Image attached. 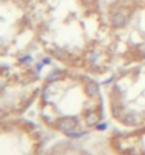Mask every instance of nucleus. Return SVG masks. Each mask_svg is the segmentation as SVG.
I'll list each match as a JSON object with an SVG mask.
<instances>
[{
	"label": "nucleus",
	"instance_id": "obj_1",
	"mask_svg": "<svg viewBox=\"0 0 145 155\" xmlns=\"http://www.w3.org/2000/svg\"><path fill=\"white\" fill-rule=\"evenodd\" d=\"M77 123L75 118H62L59 123H58V128H59L61 131H64V133H71V131H73L75 128H76Z\"/></svg>",
	"mask_w": 145,
	"mask_h": 155
},
{
	"label": "nucleus",
	"instance_id": "obj_2",
	"mask_svg": "<svg viewBox=\"0 0 145 155\" xmlns=\"http://www.w3.org/2000/svg\"><path fill=\"white\" fill-rule=\"evenodd\" d=\"M125 21H127V17L123 14V13H116V14H113V17H111V23H113V25L116 27V28H120V27H123V25L125 24Z\"/></svg>",
	"mask_w": 145,
	"mask_h": 155
},
{
	"label": "nucleus",
	"instance_id": "obj_3",
	"mask_svg": "<svg viewBox=\"0 0 145 155\" xmlns=\"http://www.w3.org/2000/svg\"><path fill=\"white\" fill-rule=\"evenodd\" d=\"M85 90L89 96H97V94H99V86H97L96 83H89V85H86Z\"/></svg>",
	"mask_w": 145,
	"mask_h": 155
},
{
	"label": "nucleus",
	"instance_id": "obj_4",
	"mask_svg": "<svg viewBox=\"0 0 145 155\" xmlns=\"http://www.w3.org/2000/svg\"><path fill=\"white\" fill-rule=\"evenodd\" d=\"M86 123L89 126H96L97 124V116L96 114H87L86 117Z\"/></svg>",
	"mask_w": 145,
	"mask_h": 155
},
{
	"label": "nucleus",
	"instance_id": "obj_5",
	"mask_svg": "<svg viewBox=\"0 0 145 155\" xmlns=\"http://www.w3.org/2000/svg\"><path fill=\"white\" fill-rule=\"evenodd\" d=\"M124 123L127 124V126H135V124H137V118H135V116L130 114V116H127V117H125Z\"/></svg>",
	"mask_w": 145,
	"mask_h": 155
},
{
	"label": "nucleus",
	"instance_id": "obj_6",
	"mask_svg": "<svg viewBox=\"0 0 145 155\" xmlns=\"http://www.w3.org/2000/svg\"><path fill=\"white\" fill-rule=\"evenodd\" d=\"M113 114L116 116V117H120V116H121V109H120V107H114V109H113Z\"/></svg>",
	"mask_w": 145,
	"mask_h": 155
},
{
	"label": "nucleus",
	"instance_id": "obj_7",
	"mask_svg": "<svg viewBox=\"0 0 145 155\" xmlns=\"http://www.w3.org/2000/svg\"><path fill=\"white\" fill-rule=\"evenodd\" d=\"M57 78H58V74H57V72H54V74L51 75V76H49L48 79H47V81H48V82H52V81H55Z\"/></svg>",
	"mask_w": 145,
	"mask_h": 155
},
{
	"label": "nucleus",
	"instance_id": "obj_8",
	"mask_svg": "<svg viewBox=\"0 0 145 155\" xmlns=\"http://www.w3.org/2000/svg\"><path fill=\"white\" fill-rule=\"evenodd\" d=\"M99 128H100V130H103V128H106V124H100V126H99Z\"/></svg>",
	"mask_w": 145,
	"mask_h": 155
}]
</instances>
